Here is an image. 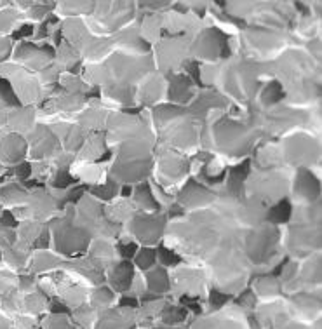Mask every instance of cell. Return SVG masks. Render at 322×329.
<instances>
[{
	"label": "cell",
	"instance_id": "obj_1",
	"mask_svg": "<svg viewBox=\"0 0 322 329\" xmlns=\"http://www.w3.org/2000/svg\"><path fill=\"white\" fill-rule=\"evenodd\" d=\"M87 230L82 226L73 225L72 218H66L54 226V247L58 253H63L66 256H73L77 253H84L89 244Z\"/></svg>",
	"mask_w": 322,
	"mask_h": 329
},
{
	"label": "cell",
	"instance_id": "obj_2",
	"mask_svg": "<svg viewBox=\"0 0 322 329\" xmlns=\"http://www.w3.org/2000/svg\"><path fill=\"white\" fill-rule=\"evenodd\" d=\"M164 226H166V216L164 214H138L131 221V230L134 232L136 239L143 244H153L162 237Z\"/></svg>",
	"mask_w": 322,
	"mask_h": 329
},
{
	"label": "cell",
	"instance_id": "obj_3",
	"mask_svg": "<svg viewBox=\"0 0 322 329\" xmlns=\"http://www.w3.org/2000/svg\"><path fill=\"white\" fill-rule=\"evenodd\" d=\"M51 58H54V49L49 47V45H42V47H37L33 44H20L14 52V60L23 61L28 68H35V70H44L45 63H47Z\"/></svg>",
	"mask_w": 322,
	"mask_h": 329
},
{
	"label": "cell",
	"instance_id": "obj_4",
	"mask_svg": "<svg viewBox=\"0 0 322 329\" xmlns=\"http://www.w3.org/2000/svg\"><path fill=\"white\" fill-rule=\"evenodd\" d=\"M108 284L111 285V291L113 293H122L126 294L129 289H131L132 279H134V266L129 260H122L119 263H113V265L108 268Z\"/></svg>",
	"mask_w": 322,
	"mask_h": 329
},
{
	"label": "cell",
	"instance_id": "obj_5",
	"mask_svg": "<svg viewBox=\"0 0 322 329\" xmlns=\"http://www.w3.org/2000/svg\"><path fill=\"white\" fill-rule=\"evenodd\" d=\"M132 308H110L105 310L98 317L94 329H134V317L131 315Z\"/></svg>",
	"mask_w": 322,
	"mask_h": 329
},
{
	"label": "cell",
	"instance_id": "obj_6",
	"mask_svg": "<svg viewBox=\"0 0 322 329\" xmlns=\"http://www.w3.org/2000/svg\"><path fill=\"white\" fill-rule=\"evenodd\" d=\"M150 160H129V162H119L113 166V175H115L117 179H122V181L129 183V181H138V179H143L145 176L148 175V169H150Z\"/></svg>",
	"mask_w": 322,
	"mask_h": 329
},
{
	"label": "cell",
	"instance_id": "obj_7",
	"mask_svg": "<svg viewBox=\"0 0 322 329\" xmlns=\"http://www.w3.org/2000/svg\"><path fill=\"white\" fill-rule=\"evenodd\" d=\"M26 152V143L21 136L9 134L0 141V160L4 164H18Z\"/></svg>",
	"mask_w": 322,
	"mask_h": 329
},
{
	"label": "cell",
	"instance_id": "obj_8",
	"mask_svg": "<svg viewBox=\"0 0 322 329\" xmlns=\"http://www.w3.org/2000/svg\"><path fill=\"white\" fill-rule=\"evenodd\" d=\"M174 282L179 285L178 289L187 291L188 294H200L204 293V275L197 270H179L174 277Z\"/></svg>",
	"mask_w": 322,
	"mask_h": 329
},
{
	"label": "cell",
	"instance_id": "obj_9",
	"mask_svg": "<svg viewBox=\"0 0 322 329\" xmlns=\"http://www.w3.org/2000/svg\"><path fill=\"white\" fill-rule=\"evenodd\" d=\"M295 194L298 195V198H305V200H314L319 195V181L306 169L298 171L295 183Z\"/></svg>",
	"mask_w": 322,
	"mask_h": 329
},
{
	"label": "cell",
	"instance_id": "obj_10",
	"mask_svg": "<svg viewBox=\"0 0 322 329\" xmlns=\"http://www.w3.org/2000/svg\"><path fill=\"white\" fill-rule=\"evenodd\" d=\"M145 284H147V291L153 294H164L171 289V279L167 275L164 266H155L153 270L145 274Z\"/></svg>",
	"mask_w": 322,
	"mask_h": 329
},
{
	"label": "cell",
	"instance_id": "obj_11",
	"mask_svg": "<svg viewBox=\"0 0 322 329\" xmlns=\"http://www.w3.org/2000/svg\"><path fill=\"white\" fill-rule=\"evenodd\" d=\"M26 206L30 207L33 219H42L44 216H47L52 209H56V200L52 197H49L44 192H37L32 197H28Z\"/></svg>",
	"mask_w": 322,
	"mask_h": 329
},
{
	"label": "cell",
	"instance_id": "obj_12",
	"mask_svg": "<svg viewBox=\"0 0 322 329\" xmlns=\"http://www.w3.org/2000/svg\"><path fill=\"white\" fill-rule=\"evenodd\" d=\"M199 195H202V197H213V194L207 188L200 187L193 179H190V183H187V187L179 194V202H181V206H193V207L206 206V202L200 200Z\"/></svg>",
	"mask_w": 322,
	"mask_h": 329
},
{
	"label": "cell",
	"instance_id": "obj_13",
	"mask_svg": "<svg viewBox=\"0 0 322 329\" xmlns=\"http://www.w3.org/2000/svg\"><path fill=\"white\" fill-rule=\"evenodd\" d=\"M0 202H4L5 206H24L28 202V194L18 183H9L0 187Z\"/></svg>",
	"mask_w": 322,
	"mask_h": 329
},
{
	"label": "cell",
	"instance_id": "obj_14",
	"mask_svg": "<svg viewBox=\"0 0 322 329\" xmlns=\"http://www.w3.org/2000/svg\"><path fill=\"white\" fill-rule=\"evenodd\" d=\"M192 82L185 75H179L172 79L171 89H169V99L176 103H187L192 98Z\"/></svg>",
	"mask_w": 322,
	"mask_h": 329
},
{
	"label": "cell",
	"instance_id": "obj_15",
	"mask_svg": "<svg viewBox=\"0 0 322 329\" xmlns=\"http://www.w3.org/2000/svg\"><path fill=\"white\" fill-rule=\"evenodd\" d=\"M134 200H136V204H138V207H141V209H147V211L159 209V204H157L155 197H153V192H151L148 183H141V185L136 188Z\"/></svg>",
	"mask_w": 322,
	"mask_h": 329
},
{
	"label": "cell",
	"instance_id": "obj_16",
	"mask_svg": "<svg viewBox=\"0 0 322 329\" xmlns=\"http://www.w3.org/2000/svg\"><path fill=\"white\" fill-rule=\"evenodd\" d=\"M32 113H33V111L30 110V108H21V110L12 111L11 115H9L7 122L11 124V126L16 129V131L26 132V131H30V129L33 127Z\"/></svg>",
	"mask_w": 322,
	"mask_h": 329
},
{
	"label": "cell",
	"instance_id": "obj_17",
	"mask_svg": "<svg viewBox=\"0 0 322 329\" xmlns=\"http://www.w3.org/2000/svg\"><path fill=\"white\" fill-rule=\"evenodd\" d=\"M256 294H259L261 298H272L277 296L280 293V285H279L277 279L272 275H261L255 284Z\"/></svg>",
	"mask_w": 322,
	"mask_h": 329
},
{
	"label": "cell",
	"instance_id": "obj_18",
	"mask_svg": "<svg viewBox=\"0 0 322 329\" xmlns=\"http://www.w3.org/2000/svg\"><path fill=\"white\" fill-rule=\"evenodd\" d=\"M162 322L167 326H174V324H181V322L187 321L188 317V310L185 307H172V305H166L162 308Z\"/></svg>",
	"mask_w": 322,
	"mask_h": 329
},
{
	"label": "cell",
	"instance_id": "obj_19",
	"mask_svg": "<svg viewBox=\"0 0 322 329\" xmlns=\"http://www.w3.org/2000/svg\"><path fill=\"white\" fill-rule=\"evenodd\" d=\"M115 298V293L107 287V285H100L91 293V305L92 308H108Z\"/></svg>",
	"mask_w": 322,
	"mask_h": 329
},
{
	"label": "cell",
	"instance_id": "obj_20",
	"mask_svg": "<svg viewBox=\"0 0 322 329\" xmlns=\"http://www.w3.org/2000/svg\"><path fill=\"white\" fill-rule=\"evenodd\" d=\"M291 216V204L287 198H282L279 204L272 206V209L268 211V219L272 223H284L287 221Z\"/></svg>",
	"mask_w": 322,
	"mask_h": 329
},
{
	"label": "cell",
	"instance_id": "obj_21",
	"mask_svg": "<svg viewBox=\"0 0 322 329\" xmlns=\"http://www.w3.org/2000/svg\"><path fill=\"white\" fill-rule=\"evenodd\" d=\"M155 262H157V251L150 249V247H145V249H141L134 256V263L143 270V272H148L151 266L155 265Z\"/></svg>",
	"mask_w": 322,
	"mask_h": 329
},
{
	"label": "cell",
	"instance_id": "obj_22",
	"mask_svg": "<svg viewBox=\"0 0 322 329\" xmlns=\"http://www.w3.org/2000/svg\"><path fill=\"white\" fill-rule=\"evenodd\" d=\"M60 263H61L60 260L56 258V256H52V254L39 253L35 258H33V270H37V272H45V270L58 266Z\"/></svg>",
	"mask_w": 322,
	"mask_h": 329
},
{
	"label": "cell",
	"instance_id": "obj_23",
	"mask_svg": "<svg viewBox=\"0 0 322 329\" xmlns=\"http://www.w3.org/2000/svg\"><path fill=\"white\" fill-rule=\"evenodd\" d=\"M42 230H44V228H42L39 223L23 221L20 226V237L23 239V242H35Z\"/></svg>",
	"mask_w": 322,
	"mask_h": 329
},
{
	"label": "cell",
	"instance_id": "obj_24",
	"mask_svg": "<svg viewBox=\"0 0 322 329\" xmlns=\"http://www.w3.org/2000/svg\"><path fill=\"white\" fill-rule=\"evenodd\" d=\"M91 194H94L96 197H100V198H105V200H110L111 197H115V195L119 194V185L110 178L107 181V185L91 188Z\"/></svg>",
	"mask_w": 322,
	"mask_h": 329
},
{
	"label": "cell",
	"instance_id": "obj_25",
	"mask_svg": "<svg viewBox=\"0 0 322 329\" xmlns=\"http://www.w3.org/2000/svg\"><path fill=\"white\" fill-rule=\"evenodd\" d=\"M91 258H96V260H110L113 258V249H111V246L108 244V242L105 241H96L94 246L91 247Z\"/></svg>",
	"mask_w": 322,
	"mask_h": 329
},
{
	"label": "cell",
	"instance_id": "obj_26",
	"mask_svg": "<svg viewBox=\"0 0 322 329\" xmlns=\"http://www.w3.org/2000/svg\"><path fill=\"white\" fill-rule=\"evenodd\" d=\"M157 253H159L160 263H162L164 266H176V265H179V263L183 262L179 254H176L174 251L169 249V247H166V246H159Z\"/></svg>",
	"mask_w": 322,
	"mask_h": 329
},
{
	"label": "cell",
	"instance_id": "obj_27",
	"mask_svg": "<svg viewBox=\"0 0 322 329\" xmlns=\"http://www.w3.org/2000/svg\"><path fill=\"white\" fill-rule=\"evenodd\" d=\"M145 94H143V99L145 103H150V101H155L157 98H159V94L157 92H162V82L160 80H147V84H145Z\"/></svg>",
	"mask_w": 322,
	"mask_h": 329
},
{
	"label": "cell",
	"instance_id": "obj_28",
	"mask_svg": "<svg viewBox=\"0 0 322 329\" xmlns=\"http://www.w3.org/2000/svg\"><path fill=\"white\" fill-rule=\"evenodd\" d=\"M14 21H16V11L7 9V11L0 12V32L2 33L9 32L14 26Z\"/></svg>",
	"mask_w": 322,
	"mask_h": 329
},
{
	"label": "cell",
	"instance_id": "obj_29",
	"mask_svg": "<svg viewBox=\"0 0 322 329\" xmlns=\"http://www.w3.org/2000/svg\"><path fill=\"white\" fill-rule=\"evenodd\" d=\"M84 103V96H77V94H68L66 98L60 99V108L63 110H75V108H80V105Z\"/></svg>",
	"mask_w": 322,
	"mask_h": 329
},
{
	"label": "cell",
	"instance_id": "obj_30",
	"mask_svg": "<svg viewBox=\"0 0 322 329\" xmlns=\"http://www.w3.org/2000/svg\"><path fill=\"white\" fill-rule=\"evenodd\" d=\"M45 329H73L63 315H52L45 321Z\"/></svg>",
	"mask_w": 322,
	"mask_h": 329
},
{
	"label": "cell",
	"instance_id": "obj_31",
	"mask_svg": "<svg viewBox=\"0 0 322 329\" xmlns=\"http://www.w3.org/2000/svg\"><path fill=\"white\" fill-rule=\"evenodd\" d=\"M77 178L75 176H70L66 173V169H60L58 171V175L54 176V187L58 188H66L68 185H72V183H75Z\"/></svg>",
	"mask_w": 322,
	"mask_h": 329
},
{
	"label": "cell",
	"instance_id": "obj_32",
	"mask_svg": "<svg viewBox=\"0 0 322 329\" xmlns=\"http://www.w3.org/2000/svg\"><path fill=\"white\" fill-rule=\"evenodd\" d=\"M256 302H258V298H256V294L253 289H246L239 298H237V305L247 307V308H255Z\"/></svg>",
	"mask_w": 322,
	"mask_h": 329
},
{
	"label": "cell",
	"instance_id": "obj_33",
	"mask_svg": "<svg viewBox=\"0 0 322 329\" xmlns=\"http://www.w3.org/2000/svg\"><path fill=\"white\" fill-rule=\"evenodd\" d=\"M228 300H230V294H223L221 291H218V289H213L211 294H209V305H211L213 310L223 307Z\"/></svg>",
	"mask_w": 322,
	"mask_h": 329
},
{
	"label": "cell",
	"instance_id": "obj_34",
	"mask_svg": "<svg viewBox=\"0 0 322 329\" xmlns=\"http://www.w3.org/2000/svg\"><path fill=\"white\" fill-rule=\"evenodd\" d=\"M92 315H94V312H92V310L89 308L87 305H82V307H80V308L75 312V317H77V321H79L82 326H91Z\"/></svg>",
	"mask_w": 322,
	"mask_h": 329
},
{
	"label": "cell",
	"instance_id": "obj_35",
	"mask_svg": "<svg viewBox=\"0 0 322 329\" xmlns=\"http://www.w3.org/2000/svg\"><path fill=\"white\" fill-rule=\"evenodd\" d=\"M47 303L39 296V294H30L26 298V307L30 312H40V310H44Z\"/></svg>",
	"mask_w": 322,
	"mask_h": 329
},
{
	"label": "cell",
	"instance_id": "obj_36",
	"mask_svg": "<svg viewBox=\"0 0 322 329\" xmlns=\"http://www.w3.org/2000/svg\"><path fill=\"white\" fill-rule=\"evenodd\" d=\"M117 251H119V254L124 260H131L136 254V251H138V246H136L134 242H128V244L120 242V244H117Z\"/></svg>",
	"mask_w": 322,
	"mask_h": 329
},
{
	"label": "cell",
	"instance_id": "obj_37",
	"mask_svg": "<svg viewBox=\"0 0 322 329\" xmlns=\"http://www.w3.org/2000/svg\"><path fill=\"white\" fill-rule=\"evenodd\" d=\"M49 230L47 228H44V230L40 232V235L37 237V241L33 242V246L37 247V249H45V247H49Z\"/></svg>",
	"mask_w": 322,
	"mask_h": 329
},
{
	"label": "cell",
	"instance_id": "obj_38",
	"mask_svg": "<svg viewBox=\"0 0 322 329\" xmlns=\"http://www.w3.org/2000/svg\"><path fill=\"white\" fill-rule=\"evenodd\" d=\"M138 298L136 296H128V294H122V298H120L119 302V307H122V308H138Z\"/></svg>",
	"mask_w": 322,
	"mask_h": 329
},
{
	"label": "cell",
	"instance_id": "obj_39",
	"mask_svg": "<svg viewBox=\"0 0 322 329\" xmlns=\"http://www.w3.org/2000/svg\"><path fill=\"white\" fill-rule=\"evenodd\" d=\"M87 187H75V188H72V192L66 195V200H70V202H73V204H77V200H79L80 197H82V194H84V190H86Z\"/></svg>",
	"mask_w": 322,
	"mask_h": 329
},
{
	"label": "cell",
	"instance_id": "obj_40",
	"mask_svg": "<svg viewBox=\"0 0 322 329\" xmlns=\"http://www.w3.org/2000/svg\"><path fill=\"white\" fill-rule=\"evenodd\" d=\"M33 282H35V279H33V275H21L20 277V284H21V289L28 291L33 287Z\"/></svg>",
	"mask_w": 322,
	"mask_h": 329
},
{
	"label": "cell",
	"instance_id": "obj_41",
	"mask_svg": "<svg viewBox=\"0 0 322 329\" xmlns=\"http://www.w3.org/2000/svg\"><path fill=\"white\" fill-rule=\"evenodd\" d=\"M7 119H9V110H5L4 107H0V127L7 124Z\"/></svg>",
	"mask_w": 322,
	"mask_h": 329
},
{
	"label": "cell",
	"instance_id": "obj_42",
	"mask_svg": "<svg viewBox=\"0 0 322 329\" xmlns=\"http://www.w3.org/2000/svg\"><path fill=\"white\" fill-rule=\"evenodd\" d=\"M247 321H249V324H251V329H261V324L258 322V317H255V315H249V317H247Z\"/></svg>",
	"mask_w": 322,
	"mask_h": 329
},
{
	"label": "cell",
	"instance_id": "obj_43",
	"mask_svg": "<svg viewBox=\"0 0 322 329\" xmlns=\"http://www.w3.org/2000/svg\"><path fill=\"white\" fill-rule=\"evenodd\" d=\"M185 211L183 209H179L178 207V204H174V206L171 207V211H169V216H181Z\"/></svg>",
	"mask_w": 322,
	"mask_h": 329
},
{
	"label": "cell",
	"instance_id": "obj_44",
	"mask_svg": "<svg viewBox=\"0 0 322 329\" xmlns=\"http://www.w3.org/2000/svg\"><path fill=\"white\" fill-rule=\"evenodd\" d=\"M120 194H122L124 197H129V195L132 194V187H129V185H124V187H122V192H120Z\"/></svg>",
	"mask_w": 322,
	"mask_h": 329
},
{
	"label": "cell",
	"instance_id": "obj_45",
	"mask_svg": "<svg viewBox=\"0 0 322 329\" xmlns=\"http://www.w3.org/2000/svg\"><path fill=\"white\" fill-rule=\"evenodd\" d=\"M2 171H4V166H2V162H0V173H2Z\"/></svg>",
	"mask_w": 322,
	"mask_h": 329
},
{
	"label": "cell",
	"instance_id": "obj_46",
	"mask_svg": "<svg viewBox=\"0 0 322 329\" xmlns=\"http://www.w3.org/2000/svg\"><path fill=\"white\" fill-rule=\"evenodd\" d=\"M0 263H2V254H0Z\"/></svg>",
	"mask_w": 322,
	"mask_h": 329
}]
</instances>
